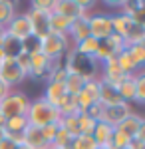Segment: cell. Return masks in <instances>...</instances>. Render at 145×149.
<instances>
[{"label":"cell","mask_w":145,"mask_h":149,"mask_svg":"<svg viewBox=\"0 0 145 149\" xmlns=\"http://www.w3.org/2000/svg\"><path fill=\"white\" fill-rule=\"evenodd\" d=\"M62 66H64V70H66L68 74H76L79 78H84L86 81L100 78V64L96 62V58L84 56V54L76 52L74 48L66 54Z\"/></svg>","instance_id":"obj_1"},{"label":"cell","mask_w":145,"mask_h":149,"mask_svg":"<svg viewBox=\"0 0 145 149\" xmlns=\"http://www.w3.org/2000/svg\"><path fill=\"white\" fill-rule=\"evenodd\" d=\"M93 6L96 2L91 0H54V12L68 20H78L88 16Z\"/></svg>","instance_id":"obj_4"},{"label":"cell","mask_w":145,"mask_h":149,"mask_svg":"<svg viewBox=\"0 0 145 149\" xmlns=\"http://www.w3.org/2000/svg\"><path fill=\"white\" fill-rule=\"evenodd\" d=\"M123 50H125V44H123V40L119 36H109V38H105V40H100V46H98V52H96V62L98 64H103V62H107V60H112V58H117L121 54Z\"/></svg>","instance_id":"obj_9"},{"label":"cell","mask_w":145,"mask_h":149,"mask_svg":"<svg viewBox=\"0 0 145 149\" xmlns=\"http://www.w3.org/2000/svg\"><path fill=\"white\" fill-rule=\"evenodd\" d=\"M28 16H30V22H32V36L36 40H42L50 34V16L52 12H42V10H34L30 8L28 10Z\"/></svg>","instance_id":"obj_11"},{"label":"cell","mask_w":145,"mask_h":149,"mask_svg":"<svg viewBox=\"0 0 145 149\" xmlns=\"http://www.w3.org/2000/svg\"><path fill=\"white\" fill-rule=\"evenodd\" d=\"M24 143L26 145H30L32 149H48L50 145L46 143L44 135H42V129H38V127H26V131H24Z\"/></svg>","instance_id":"obj_18"},{"label":"cell","mask_w":145,"mask_h":149,"mask_svg":"<svg viewBox=\"0 0 145 149\" xmlns=\"http://www.w3.org/2000/svg\"><path fill=\"white\" fill-rule=\"evenodd\" d=\"M82 92L88 95L89 100H93V102H100V78L98 80H89L86 81V86H84V90Z\"/></svg>","instance_id":"obj_35"},{"label":"cell","mask_w":145,"mask_h":149,"mask_svg":"<svg viewBox=\"0 0 145 149\" xmlns=\"http://www.w3.org/2000/svg\"><path fill=\"white\" fill-rule=\"evenodd\" d=\"M16 149H32L30 145H26V143H20V145H16Z\"/></svg>","instance_id":"obj_45"},{"label":"cell","mask_w":145,"mask_h":149,"mask_svg":"<svg viewBox=\"0 0 145 149\" xmlns=\"http://www.w3.org/2000/svg\"><path fill=\"white\" fill-rule=\"evenodd\" d=\"M40 52L48 56L50 60H62L70 52V46H68V38L66 36H60V34H50L40 40Z\"/></svg>","instance_id":"obj_6"},{"label":"cell","mask_w":145,"mask_h":149,"mask_svg":"<svg viewBox=\"0 0 145 149\" xmlns=\"http://www.w3.org/2000/svg\"><path fill=\"white\" fill-rule=\"evenodd\" d=\"M133 84H135V102L145 105V68L133 74Z\"/></svg>","instance_id":"obj_25"},{"label":"cell","mask_w":145,"mask_h":149,"mask_svg":"<svg viewBox=\"0 0 145 149\" xmlns=\"http://www.w3.org/2000/svg\"><path fill=\"white\" fill-rule=\"evenodd\" d=\"M115 60H117V66L121 68V72H125V74H135L137 64L133 62V58L129 56V52H127V50H123V52L115 58Z\"/></svg>","instance_id":"obj_30"},{"label":"cell","mask_w":145,"mask_h":149,"mask_svg":"<svg viewBox=\"0 0 145 149\" xmlns=\"http://www.w3.org/2000/svg\"><path fill=\"white\" fill-rule=\"evenodd\" d=\"M68 149H98V145H96L91 135H78V137L72 139Z\"/></svg>","instance_id":"obj_32"},{"label":"cell","mask_w":145,"mask_h":149,"mask_svg":"<svg viewBox=\"0 0 145 149\" xmlns=\"http://www.w3.org/2000/svg\"><path fill=\"white\" fill-rule=\"evenodd\" d=\"M0 149H16V145H14L12 141H8V139L4 137L2 141H0Z\"/></svg>","instance_id":"obj_42"},{"label":"cell","mask_w":145,"mask_h":149,"mask_svg":"<svg viewBox=\"0 0 145 149\" xmlns=\"http://www.w3.org/2000/svg\"><path fill=\"white\" fill-rule=\"evenodd\" d=\"M98 125V121L93 117H89L88 113H78V129H79V135H91L93 129Z\"/></svg>","instance_id":"obj_28"},{"label":"cell","mask_w":145,"mask_h":149,"mask_svg":"<svg viewBox=\"0 0 145 149\" xmlns=\"http://www.w3.org/2000/svg\"><path fill=\"white\" fill-rule=\"evenodd\" d=\"M58 111L62 117H68V115H78V103H76V95H66L60 105H58Z\"/></svg>","instance_id":"obj_27"},{"label":"cell","mask_w":145,"mask_h":149,"mask_svg":"<svg viewBox=\"0 0 145 149\" xmlns=\"http://www.w3.org/2000/svg\"><path fill=\"white\" fill-rule=\"evenodd\" d=\"M112 24H113V34L119 36L121 40H125L137 22H135L133 18H129V16H125V14H121V12H117V14L112 16Z\"/></svg>","instance_id":"obj_15"},{"label":"cell","mask_w":145,"mask_h":149,"mask_svg":"<svg viewBox=\"0 0 145 149\" xmlns=\"http://www.w3.org/2000/svg\"><path fill=\"white\" fill-rule=\"evenodd\" d=\"M72 139H74V137L68 133L66 129H62V127H60V129H58V133H56V139H54V143H52L50 147L68 149V147H70V143H72Z\"/></svg>","instance_id":"obj_34"},{"label":"cell","mask_w":145,"mask_h":149,"mask_svg":"<svg viewBox=\"0 0 145 149\" xmlns=\"http://www.w3.org/2000/svg\"><path fill=\"white\" fill-rule=\"evenodd\" d=\"M4 34H6V30H4V28H0V46H2V40H4Z\"/></svg>","instance_id":"obj_43"},{"label":"cell","mask_w":145,"mask_h":149,"mask_svg":"<svg viewBox=\"0 0 145 149\" xmlns=\"http://www.w3.org/2000/svg\"><path fill=\"white\" fill-rule=\"evenodd\" d=\"M4 123H6V117H4L2 111H0V127H4Z\"/></svg>","instance_id":"obj_44"},{"label":"cell","mask_w":145,"mask_h":149,"mask_svg":"<svg viewBox=\"0 0 145 149\" xmlns=\"http://www.w3.org/2000/svg\"><path fill=\"white\" fill-rule=\"evenodd\" d=\"M48 149H58V147H48Z\"/></svg>","instance_id":"obj_49"},{"label":"cell","mask_w":145,"mask_h":149,"mask_svg":"<svg viewBox=\"0 0 145 149\" xmlns=\"http://www.w3.org/2000/svg\"><path fill=\"white\" fill-rule=\"evenodd\" d=\"M10 92H12V88L8 86V84H6V81L0 80V102H2V100H4V97H6V95H8Z\"/></svg>","instance_id":"obj_40"},{"label":"cell","mask_w":145,"mask_h":149,"mask_svg":"<svg viewBox=\"0 0 145 149\" xmlns=\"http://www.w3.org/2000/svg\"><path fill=\"white\" fill-rule=\"evenodd\" d=\"M98 46H100V40L88 36L86 40H82L79 44H76L74 50L79 52V54H84V56H91V58H93V56H96V52H98Z\"/></svg>","instance_id":"obj_24"},{"label":"cell","mask_w":145,"mask_h":149,"mask_svg":"<svg viewBox=\"0 0 145 149\" xmlns=\"http://www.w3.org/2000/svg\"><path fill=\"white\" fill-rule=\"evenodd\" d=\"M16 16V6L12 0H0V28H6Z\"/></svg>","instance_id":"obj_22"},{"label":"cell","mask_w":145,"mask_h":149,"mask_svg":"<svg viewBox=\"0 0 145 149\" xmlns=\"http://www.w3.org/2000/svg\"><path fill=\"white\" fill-rule=\"evenodd\" d=\"M88 24H89V36L98 38V40H105L113 36V24L112 16L105 12H93L88 14Z\"/></svg>","instance_id":"obj_7"},{"label":"cell","mask_w":145,"mask_h":149,"mask_svg":"<svg viewBox=\"0 0 145 149\" xmlns=\"http://www.w3.org/2000/svg\"><path fill=\"white\" fill-rule=\"evenodd\" d=\"M28 78L26 76V72L20 68V64H18V60L16 58H4L2 60V64H0V80L6 81L10 88H14L16 84H20Z\"/></svg>","instance_id":"obj_10"},{"label":"cell","mask_w":145,"mask_h":149,"mask_svg":"<svg viewBox=\"0 0 145 149\" xmlns=\"http://www.w3.org/2000/svg\"><path fill=\"white\" fill-rule=\"evenodd\" d=\"M4 30L8 36L20 40V42H26L28 38H32V22H30L28 12H16V16L10 20V24Z\"/></svg>","instance_id":"obj_8"},{"label":"cell","mask_w":145,"mask_h":149,"mask_svg":"<svg viewBox=\"0 0 145 149\" xmlns=\"http://www.w3.org/2000/svg\"><path fill=\"white\" fill-rule=\"evenodd\" d=\"M4 139V127H0V141Z\"/></svg>","instance_id":"obj_46"},{"label":"cell","mask_w":145,"mask_h":149,"mask_svg":"<svg viewBox=\"0 0 145 149\" xmlns=\"http://www.w3.org/2000/svg\"><path fill=\"white\" fill-rule=\"evenodd\" d=\"M60 127L66 129L72 137H78L79 129H78V115H68V117H62L60 119Z\"/></svg>","instance_id":"obj_33"},{"label":"cell","mask_w":145,"mask_h":149,"mask_svg":"<svg viewBox=\"0 0 145 149\" xmlns=\"http://www.w3.org/2000/svg\"><path fill=\"white\" fill-rule=\"evenodd\" d=\"M86 113H88L89 117H93L96 121H101V113H103V105H101L100 102L91 103V105H89V109L86 111Z\"/></svg>","instance_id":"obj_38"},{"label":"cell","mask_w":145,"mask_h":149,"mask_svg":"<svg viewBox=\"0 0 145 149\" xmlns=\"http://www.w3.org/2000/svg\"><path fill=\"white\" fill-rule=\"evenodd\" d=\"M139 121H141V115L131 113L127 119H123L121 123L115 127V131L121 133V135H125L127 139H133L135 133H137V127H139Z\"/></svg>","instance_id":"obj_19"},{"label":"cell","mask_w":145,"mask_h":149,"mask_svg":"<svg viewBox=\"0 0 145 149\" xmlns=\"http://www.w3.org/2000/svg\"><path fill=\"white\" fill-rule=\"evenodd\" d=\"M26 127H28L26 115H22V117H10V119H6V123H4V129H6V131H14V133H24Z\"/></svg>","instance_id":"obj_31"},{"label":"cell","mask_w":145,"mask_h":149,"mask_svg":"<svg viewBox=\"0 0 145 149\" xmlns=\"http://www.w3.org/2000/svg\"><path fill=\"white\" fill-rule=\"evenodd\" d=\"M64 86H66L68 95H78V93L84 90L86 80H84V78H79V76H76V74H68V78H66V81H64Z\"/></svg>","instance_id":"obj_26"},{"label":"cell","mask_w":145,"mask_h":149,"mask_svg":"<svg viewBox=\"0 0 145 149\" xmlns=\"http://www.w3.org/2000/svg\"><path fill=\"white\" fill-rule=\"evenodd\" d=\"M68 95L66 92V86L62 84V81H46V90H44V97L48 103H52L54 107H58L60 105V102L64 100Z\"/></svg>","instance_id":"obj_13"},{"label":"cell","mask_w":145,"mask_h":149,"mask_svg":"<svg viewBox=\"0 0 145 149\" xmlns=\"http://www.w3.org/2000/svg\"><path fill=\"white\" fill-rule=\"evenodd\" d=\"M26 119H28V125L30 127L42 129V127H46V125L58 123V121L62 119V115L58 111V107H54L52 103H48L44 97H38V100L30 102Z\"/></svg>","instance_id":"obj_2"},{"label":"cell","mask_w":145,"mask_h":149,"mask_svg":"<svg viewBox=\"0 0 145 149\" xmlns=\"http://www.w3.org/2000/svg\"><path fill=\"white\" fill-rule=\"evenodd\" d=\"M131 111V103H117V105H109V107H103V113H101V121L103 123H109L112 127H117L123 119H127Z\"/></svg>","instance_id":"obj_12"},{"label":"cell","mask_w":145,"mask_h":149,"mask_svg":"<svg viewBox=\"0 0 145 149\" xmlns=\"http://www.w3.org/2000/svg\"><path fill=\"white\" fill-rule=\"evenodd\" d=\"M129 52V56L133 58V62L137 64V68H145V42H139V44H133V46L125 48Z\"/></svg>","instance_id":"obj_29"},{"label":"cell","mask_w":145,"mask_h":149,"mask_svg":"<svg viewBox=\"0 0 145 149\" xmlns=\"http://www.w3.org/2000/svg\"><path fill=\"white\" fill-rule=\"evenodd\" d=\"M117 92H119V97H121V102L125 103H131L135 102V84H133V74L127 78V80L119 84L117 86Z\"/></svg>","instance_id":"obj_23"},{"label":"cell","mask_w":145,"mask_h":149,"mask_svg":"<svg viewBox=\"0 0 145 149\" xmlns=\"http://www.w3.org/2000/svg\"><path fill=\"white\" fill-rule=\"evenodd\" d=\"M70 26H72V20H68V18L60 16L56 12H52V16H50V30H52L54 34H60V36H66L68 38Z\"/></svg>","instance_id":"obj_21"},{"label":"cell","mask_w":145,"mask_h":149,"mask_svg":"<svg viewBox=\"0 0 145 149\" xmlns=\"http://www.w3.org/2000/svg\"><path fill=\"white\" fill-rule=\"evenodd\" d=\"M58 129H60V121H58V123H52V125L42 127V135H44V139H46V143H48V145H52V143H54Z\"/></svg>","instance_id":"obj_36"},{"label":"cell","mask_w":145,"mask_h":149,"mask_svg":"<svg viewBox=\"0 0 145 149\" xmlns=\"http://www.w3.org/2000/svg\"><path fill=\"white\" fill-rule=\"evenodd\" d=\"M113 133H115V127H112L109 123H103V121H98L91 137H93L98 147H112Z\"/></svg>","instance_id":"obj_14"},{"label":"cell","mask_w":145,"mask_h":149,"mask_svg":"<svg viewBox=\"0 0 145 149\" xmlns=\"http://www.w3.org/2000/svg\"><path fill=\"white\" fill-rule=\"evenodd\" d=\"M100 103L103 107L121 103V97H119L117 88L112 86V84H107V81H103V80H100Z\"/></svg>","instance_id":"obj_17"},{"label":"cell","mask_w":145,"mask_h":149,"mask_svg":"<svg viewBox=\"0 0 145 149\" xmlns=\"http://www.w3.org/2000/svg\"><path fill=\"white\" fill-rule=\"evenodd\" d=\"M30 102H32V100H28V95L24 92L12 90V92L0 102V111H2V115H4L6 119H10V117H22V115L28 113Z\"/></svg>","instance_id":"obj_5"},{"label":"cell","mask_w":145,"mask_h":149,"mask_svg":"<svg viewBox=\"0 0 145 149\" xmlns=\"http://www.w3.org/2000/svg\"><path fill=\"white\" fill-rule=\"evenodd\" d=\"M89 36V24H88V16L78 18V20H72V26L68 30V38L74 42V46L79 44L82 40H86Z\"/></svg>","instance_id":"obj_16"},{"label":"cell","mask_w":145,"mask_h":149,"mask_svg":"<svg viewBox=\"0 0 145 149\" xmlns=\"http://www.w3.org/2000/svg\"><path fill=\"white\" fill-rule=\"evenodd\" d=\"M98 149H112V147H98Z\"/></svg>","instance_id":"obj_48"},{"label":"cell","mask_w":145,"mask_h":149,"mask_svg":"<svg viewBox=\"0 0 145 149\" xmlns=\"http://www.w3.org/2000/svg\"><path fill=\"white\" fill-rule=\"evenodd\" d=\"M34 10H42V12H54V0H34L30 2Z\"/></svg>","instance_id":"obj_37"},{"label":"cell","mask_w":145,"mask_h":149,"mask_svg":"<svg viewBox=\"0 0 145 149\" xmlns=\"http://www.w3.org/2000/svg\"><path fill=\"white\" fill-rule=\"evenodd\" d=\"M127 149H145V145L143 143H141V141H139V139H131V141H129V145H127Z\"/></svg>","instance_id":"obj_41"},{"label":"cell","mask_w":145,"mask_h":149,"mask_svg":"<svg viewBox=\"0 0 145 149\" xmlns=\"http://www.w3.org/2000/svg\"><path fill=\"white\" fill-rule=\"evenodd\" d=\"M0 50L4 52V58H18L24 52V44L20 42V40H16V38H12V36H8V34H4V40H2Z\"/></svg>","instance_id":"obj_20"},{"label":"cell","mask_w":145,"mask_h":149,"mask_svg":"<svg viewBox=\"0 0 145 149\" xmlns=\"http://www.w3.org/2000/svg\"><path fill=\"white\" fill-rule=\"evenodd\" d=\"M2 60H4V52L0 50V64H2Z\"/></svg>","instance_id":"obj_47"},{"label":"cell","mask_w":145,"mask_h":149,"mask_svg":"<svg viewBox=\"0 0 145 149\" xmlns=\"http://www.w3.org/2000/svg\"><path fill=\"white\" fill-rule=\"evenodd\" d=\"M30 58V68H28V78H34V80H50L52 72L62 66L60 60H50L48 56H44L40 50H36L32 54H28Z\"/></svg>","instance_id":"obj_3"},{"label":"cell","mask_w":145,"mask_h":149,"mask_svg":"<svg viewBox=\"0 0 145 149\" xmlns=\"http://www.w3.org/2000/svg\"><path fill=\"white\" fill-rule=\"evenodd\" d=\"M135 139H139V141L145 145V117H141V121H139V127H137Z\"/></svg>","instance_id":"obj_39"}]
</instances>
